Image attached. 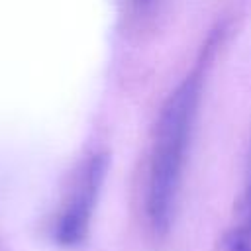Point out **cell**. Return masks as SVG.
Here are the masks:
<instances>
[{"mask_svg": "<svg viewBox=\"0 0 251 251\" xmlns=\"http://www.w3.org/2000/svg\"><path fill=\"white\" fill-rule=\"evenodd\" d=\"M243 220L251 224V175H249V188H247V202H245V216H243Z\"/></svg>", "mask_w": 251, "mask_h": 251, "instance_id": "cell-4", "label": "cell"}, {"mask_svg": "<svg viewBox=\"0 0 251 251\" xmlns=\"http://www.w3.org/2000/svg\"><path fill=\"white\" fill-rule=\"evenodd\" d=\"M133 2H137V4H149L151 0H133Z\"/></svg>", "mask_w": 251, "mask_h": 251, "instance_id": "cell-5", "label": "cell"}, {"mask_svg": "<svg viewBox=\"0 0 251 251\" xmlns=\"http://www.w3.org/2000/svg\"><path fill=\"white\" fill-rule=\"evenodd\" d=\"M196 104L198 76L192 75L169 96L157 124L145 180V218L155 233H165L175 216Z\"/></svg>", "mask_w": 251, "mask_h": 251, "instance_id": "cell-1", "label": "cell"}, {"mask_svg": "<svg viewBox=\"0 0 251 251\" xmlns=\"http://www.w3.org/2000/svg\"><path fill=\"white\" fill-rule=\"evenodd\" d=\"M214 251H251V224L241 220L222 235Z\"/></svg>", "mask_w": 251, "mask_h": 251, "instance_id": "cell-3", "label": "cell"}, {"mask_svg": "<svg viewBox=\"0 0 251 251\" xmlns=\"http://www.w3.org/2000/svg\"><path fill=\"white\" fill-rule=\"evenodd\" d=\"M104 159H88L76 173L71 190L55 218L53 239L61 247H76L86 239L92 210L104 178Z\"/></svg>", "mask_w": 251, "mask_h": 251, "instance_id": "cell-2", "label": "cell"}]
</instances>
